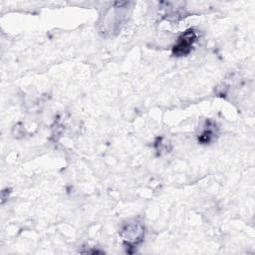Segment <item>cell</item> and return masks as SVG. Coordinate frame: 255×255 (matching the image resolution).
I'll use <instances>...</instances> for the list:
<instances>
[{
  "label": "cell",
  "instance_id": "1",
  "mask_svg": "<svg viewBox=\"0 0 255 255\" xmlns=\"http://www.w3.org/2000/svg\"><path fill=\"white\" fill-rule=\"evenodd\" d=\"M144 227L136 219H131L123 224L120 229V236L122 237L127 247H134L143 239Z\"/></svg>",
  "mask_w": 255,
  "mask_h": 255
},
{
  "label": "cell",
  "instance_id": "3",
  "mask_svg": "<svg viewBox=\"0 0 255 255\" xmlns=\"http://www.w3.org/2000/svg\"><path fill=\"white\" fill-rule=\"evenodd\" d=\"M217 134V128L214 122L208 120L205 123L204 128L201 130L200 134L198 135V141L202 144H206L211 142Z\"/></svg>",
  "mask_w": 255,
  "mask_h": 255
},
{
  "label": "cell",
  "instance_id": "2",
  "mask_svg": "<svg viewBox=\"0 0 255 255\" xmlns=\"http://www.w3.org/2000/svg\"><path fill=\"white\" fill-rule=\"evenodd\" d=\"M197 39V33L193 28L187 29L177 39L172 47V54L176 57H183L190 53L194 42Z\"/></svg>",
  "mask_w": 255,
  "mask_h": 255
},
{
  "label": "cell",
  "instance_id": "4",
  "mask_svg": "<svg viewBox=\"0 0 255 255\" xmlns=\"http://www.w3.org/2000/svg\"><path fill=\"white\" fill-rule=\"evenodd\" d=\"M154 147H155V150L157 151V153L159 155H161L162 153L169 152V150L171 149V145H170L169 141L164 139L163 137H157L156 138V140L154 142Z\"/></svg>",
  "mask_w": 255,
  "mask_h": 255
}]
</instances>
